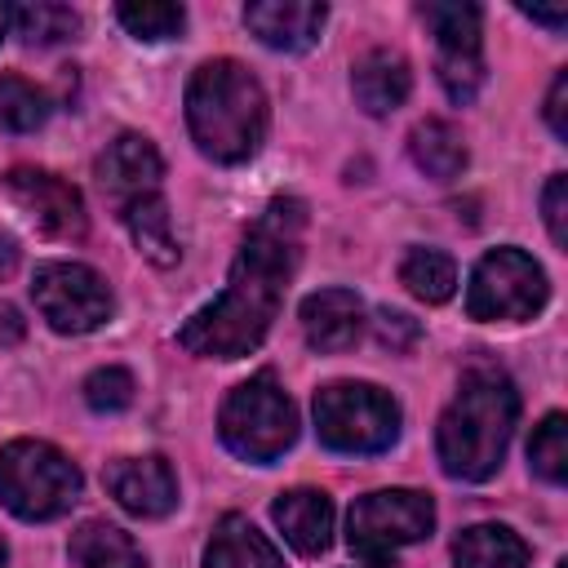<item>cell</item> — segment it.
<instances>
[{"label":"cell","instance_id":"cell-1","mask_svg":"<svg viewBox=\"0 0 568 568\" xmlns=\"http://www.w3.org/2000/svg\"><path fill=\"white\" fill-rule=\"evenodd\" d=\"M302 226H306L302 200H271L266 204V213L253 222V231L244 235V244L231 262L226 288L178 328V342L191 355L240 359V355L262 346L266 328L280 315L284 288L297 271Z\"/></svg>","mask_w":568,"mask_h":568},{"label":"cell","instance_id":"cell-2","mask_svg":"<svg viewBox=\"0 0 568 568\" xmlns=\"http://www.w3.org/2000/svg\"><path fill=\"white\" fill-rule=\"evenodd\" d=\"M519 417V390L501 368H470L435 426L439 466L453 479L484 484L497 475Z\"/></svg>","mask_w":568,"mask_h":568},{"label":"cell","instance_id":"cell-3","mask_svg":"<svg viewBox=\"0 0 568 568\" xmlns=\"http://www.w3.org/2000/svg\"><path fill=\"white\" fill-rule=\"evenodd\" d=\"M186 129L217 164H244L266 138V93L235 58L204 62L186 84Z\"/></svg>","mask_w":568,"mask_h":568},{"label":"cell","instance_id":"cell-4","mask_svg":"<svg viewBox=\"0 0 568 568\" xmlns=\"http://www.w3.org/2000/svg\"><path fill=\"white\" fill-rule=\"evenodd\" d=\"M80 484V466L44 439H13L0 448V501L27 524L67 515Z\"/></svg>","mask_w":568,"mask_h":568},{"label":"cell","instance_id":"cell-5","mask_svg":"<svg viewBox=\"0 0 568 568\" xmlns=\"http://www.w3.org/2000/svg\"><path fill=\"white\" fill-rule=\"evenodd\" d=\"M217 435L235 457L257 462V466H266L293 448L297 408L284 395V386L275 382V373H257L226 395L222 417H217Z\"/></svg>","mask_w":568,"mask_h":568},{"label":"cell","instance_id":"cell-6","mask_svg":"<svg viewBox=\"0 0 568 568\" xmlns=\"http://www.w3.org/2000/svg\"><path fill=\"white\" fill-rule=\"evenodd\" d=\"M315 430L333 453H386L399 439V404L368 382H333L315 390Z\"/></svg>","mask_w":568,"mask_h":568},{"label":"cell","instance_id":"cell-7","mask_svg":"<svg viewBox=\"0 0 568 568\" xmlns=\"http://www.w3.org/2000/svg\"><path fill=\"white\" fill-rule=\"evenodd\" d=\"M435 501L417 488H382L351 506L346 541L368 568H386L404 546L430 537Z\"/></svg>","mask_w":568,"mask_h":568},{"label":"cell","instance_id":"cell-8","mask_svg":"<svg viewBox=\"0 0 568 568\" xmlns=\"http://www.w3.org/2000/svg\"><path fill=\"white\" fill-rule=\"evenodd\" d=\"M546 271L524 253V248H493L475 262L470 271V288H466V311L470 320L484 324H515V320H532L546 306Z\"/></svg>","mask_w":568,"mask_h":568},{"label":"cell","instance_id":"cell-9","mask_svg":"<svg viewBox=\"0 0 568 568\" xmlns=\"http://www.w3.org/2000/svg\"><path fill=\"white\" fill-rule=\"evenodd\" d=\"M31 302L53 333H71V337L102 328L115 311L106 280L84 262H40L31 280Z\"/></svg>","mask_w":568,"mask_h":568},{"label":"cell","instance_id":"cell-10","mask_svg":"<svg viewBox=\"0 0 568 568\" xmlns=\"http://www.w3.org/2000/svg\"><path fill=\"white\" fill-rule=\"evenodd\" d=\"M4 182H9V195L27 209V217L44 235H53V240L84 235V200L67 178H58L49 169H13Z\"/></svg>","mask_w":568,"mask_h":568},{"label":"cell","instance_id":"cell-11","mask_svg":"<svg viewBox=\"0 0 568 568\" xmlns=\"http://www.w3.org/2000/svg\"><path fill=\"white\" fill-rule=\"evenodd\" d=\"M160 178H164V160L142 133H120L98 155V186L106 191V200H115V209H124L142 195H155Z\"/></svg>","mask_w":568,"mask_h":568},{"label":"cell","instance_id":"cell-12","mask_svg":"<svg viewBox=\"0 0 568 568\" xmlns=\"http://www.w3.org/2000/svg\"><path fill=\"white\" fill-rule=\"evenodd\" d=\"M106 493L138 519H160L178 506V475L164 457H120L106 466Z\"/></svg>","mask_w":568,"mask_h":568},{"label":"cell","instance_id":"cell-13","mask_svg":"<svg viewBox=\"0 0 568 568\" xmlns=\"http://www.w3.org/2000/svg\"><path fill=\"white\" fill-rule=\"evenodd\" d=\"M244 22L266 49L302 53L320 40V31L328 22V9L320 0H253L244 9Z\"/></svg>","mask_w":568,"mask_h":568},{"label":"cell","instance_id":"cell-14","mask_svg":"<svg viewBox=\"0 0 568 568\" xmlns=\"http://www.w3.org/2000/svg\"><path fill=\"white\" fill-rule=\"evenodd\" d=\"M302 333L315 351H346L364 333V302L351 288H320L302 297Z\"/></svg>","mask_w":568,"mask_h":568},{"label":"cell","instance_id":"cell-15","mask_svg":"<svg viewBox=\"0 0 568 568\" xmlns=\"http://www.w3.org/2000/svg\"><path fill=\"white\" fill-rule=\"evenodd\" d=\"M271 519L297 555H324L328 541H333V501L320 488L280 493L275 506H271Z\"/></svg>","mask_w":568,"mask_h":568},{"label":"cell","instance_id":"cell-16","mask_svg":"<svg viewBox=\"0 0 568 568\" xmlns=\"http://www.w3.org/2000/svg\"><path fill=\"white\" fill-rule=\"evenodd\" d=\"M351 89H355V102L368 115H390L395 106H404V98L413 89V71H408L404 53H395V49H368L355 62V71H351Z\"/></svg>","mask_w":568,"mask_h":568},{"label":"cell","instance_id":"cell-17","mask_svg":"<svg viewBox=\"0 0 568 568\" xmlns=\"http://www.w3.org/2000/svg\"><path fill=\"white\" fill-rule=\"evenodd\" d=\"M204 568H284V559L266 541V532L253 528V519L222 515L204 546Z\"/></svg>","mask_w":568,"mask_h":568},{"label":"cell","instance_id":"cell-18","mask_svg":"<svg viewBox=\"0 0 568 568\" xmlns=\"http://www.w3.org/2000/svg\"><path fill=\"white\" fill-rule=\"evenodd\" d=\"M453 568H528V546L506 524H470L453 541Z\"/></svg>","mask_w":568,"mask_h":568},{"label":"cell","instance_id":"cell-19","mask_svg":"<svg viewBox=\"0 0 568 568\" xmlns=\"http://www.w3.org/2000/svg\"><path fill=\"white\" fill-rule=\"evenodd\" d=\"M408 155H413V164L426 173V178H435V182H453L462 169H466V142H462V133L448 124V120H422V124H413V133H408Z\"/></svg>","mask_w":568,"mask_h":568},{"label":"cell","instance_id":"cell-20","mask_svg":"<svg viewBox=\"0 0 568 568\" xmlns=\"http://www.w3.org/2000/svg\"><path fill=\"white\" fill-rule=\"evenodd\" d=\"M120 217H124L133 244L142 248V257H151L155 266H173V262H178L182 248H178L173 217H169V204H164L160 191H155V195H142V200H133V204H124Z\"/></svg>","mask_w":568,"mask_h":568},{"label":"cell","instance_id":"cell-21","mask_svg":"<svg viewBox=\"0 0 568 568\" xmlns=\"http://www.w3.org/2000/svg\"><path fill=\"white\" fill-rule=\"evenodd\" d=\"M71 564L75 568H146L133 537L102 519H89L71 532Z\"/></svg>","mask_w":568,"mask_h":568},{"label":"cell","instance_id":"cell-22","mask_svg":"<svg viewBox=\"0 0 568 568\" xmlns=\"http://www.w3.org/2000/svg\"><path fill=\"white\" fill-rule=\"evenodd\" d=\"M399 284L413 293V297H422V302H448L453 297V288H457V266H453V257L448 253H439V248H408L404 253V262H399Z\"/></svg>","mask_w":568,"mask_h":568},{"label":"cell","instance_id":"cell-23","mask_svg":"<svg viewBox=\"0 0 568 568\" xmlns=\"http://www.w3.org/2000/svg\"><path fill=\"white\" fill-rule=\"evenodd\" d=\"M13 31L27 44H62L80 31V13L71 4H53V0H36V4H18L13 9Z\"/></svg>","mask_w":568,"mask_h":568},{"label":"cell","instance_id":"cell-24","mask_svg":"<svg viewBox=\"0 0 568 568\" xmlns=\"http://www.w3.org/2000/svg\"><path fill=\"white\" fill-rule=\"evenodd\" d=\"M49 98L22 75H0V129L4 133H36L49 120Z\"/></svg>","mask_w":568,"mask_h":568},{"label":"cell","instance_id":"cell-25","mask_svg":"<svg viewBox=\"0 0 568 568\" xmlns=\"http://www.w3.org/2000/svg\"><path fill=\"white\" fill-rule=\"evenodd\" d=\"M435 71H439V84L453 102H475V93L484 89V53L479 44H448V49H435Z\"/></svg>","mask_w":568,"mask_h":568},{"label":"cell","instance_id":"cell-26","mask_svg":"<svg viewBox=\"0 0 568 568\" xmlns=\"http://www.w3.org/2000/svg\"><path fill=\"white\" fill-rule=\"evenodd\" d=\"M528 462L546 484H564L568 479V417L564 413H546L541 426L528 439Z\"/></svg>","mask_w":568,"mask_h":568},{"label":"cell","instance_id":"cell-27","mask_svg":"<svg viewBox=\"0 0 568 568\" xmlns=\"http://www.w3.org/2000/svg\"><path fill=\"white\" fill-rule=\"evenodd\" d=\"M120 27L138 40H173L186 27V9L182 4H164V0H142V4H120L115 9Z\"/></svg>","mask_w":568,"mask_h":568},{"label":"cell","instance_id":"cell-28","mask_svg":"<svg viewBox=\"0 0 568 568\" xmlns=\"http://www.w3.org/2000/svg\"><path fill=\"white\" fill-rule=\"evenodd\" d=\"M422 18L426 27L435 31V49H448V44H479V9L475 4H462V0H435V4H422Z\"/></svg>","mask_w":568,"mask_h":568},{"label":"cell","instance_id":"cell-29","mask_svg":"<svg viewBox=\"0 0 568 568\" xmlns=\"http://www.w3.org/2000/svg\"><path fill=\"white\" fill-rule=\"evenodd\" d=\"M84 404L93 413H120V408H129L133 404V373L129 368H115V364L93 368L84 377Z\"/></svg>","mask_w":568,"mask_h":568},{"label":"cell","instance_id":"cell-30","mask_svg":"<svg viewBox=\"0 0 568 568\" xmlns=\"http://www.w3.org/2000/svg\"><path fill=\"white\" fill-rule=\"evenodd\" d=\"M541 213H546L550 240L564 248V244H568V178H564V173H555V178L546 182V191H541Z\"/></svg>","mask_w":568,"mask_h":568},{"label":"cell","instance_id":"cell-31","mask_svg":"<svg viewBox=\"0 0 568 568\" xmlns=\"http://www.w3.org/2000/svg\"><path fill=\"white\" fill-rule=\"evenodd\" d=\"M546 124L555 138H568V71H559L550 80V93H546Z\"/></svg>","mask_w":568,"mask_h":568},{"label":"cell","instance_id":"cell-32","mask_svg":"<svg viewBox=\"0 0 568 568\" xmlns=\"http://www.w3.org/2000/svg\"><path fill=\"white\" fill-rule=\"evenodd\" d=\"M377 337L386 342V346H413L417 342V320H408L404 311H382L377 315Z\"/></svg>","mask_w":568,"mask_h":568},{"label":"cell","instance_id":"cell-33","mask_svg":"<svg viewBox=\"0 0 568 568\" xmlns=\"http://www.w3.org/2000/svg\"><path fill=\"white\" fill-rule=\"evenodd\" d=\"M524 13H528L532 22H546V27H555V31L568 22V9H524Z\"/></svg>","mask_w":568,"mask_h":568},{"label":"cell","instance_id":"cell-34","mask_svg":"<svg viewBox=\"0 0 568 568\" xmlns=\"http://www.w3.org/2000/svg\"><path fill=\"white\" fill-rule=\"evenodd\" d=\"M13 266H18V244L9 235H0V280L13 275Z\"/></svg>","mask_w":568,"mask_h":568},{"label":"cell","instance_id":"cell-35","mask_svg":"<svg viewBox=\"0 0 568 568\" xmlns=\"http://www.w3.org/2000/svg\"><path fill=\"white\" fill-rule=\"evenodd\" d=\"M13 27V9L9 4H0V40H4V31Z\"/></svg>","mask_w":568,"mask_h":568},{"label":"cell","instance_id":"cell-36","mask_svg":"<svg viewBox=\"0 0 568 568\" xmlns=\"http://www.w3.org/2000/svg\"><path fill=\"white\" fill-rule=\"evenodd\" d=\"M0 568H4V541H0Z\"/></svg>","mask_w":568,"mask_h":568},{"label":"cell","instance_id":"cell-37","mask_svg":"<svg viewBox=\"0 0 568 568\" xmlns=\"http://www.w3.org/2000/svg\"><path fill=\"white\" fill-rule=\"evenodd\" d=\"M555 568H568V564H555Z\"/></svg>","mask_w":568,"mask_h":568}]
</instances>
